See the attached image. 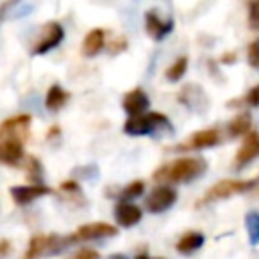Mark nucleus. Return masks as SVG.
Listing matches in <instances>:
<instances>
[{"instance_id": "7", "label": "nucleus", "mask_w": 259, "mask_h": 259, "mask_svg": "<svg viewBox=\"0 0 259 259\" xmlns=\"http://www.w3.org/2000/svg\"><path fill=\"white\" fill-rule=\"evenodd\" d=\"M63 26L59 24V22H47L45 26H42V30H40V38L36 40V45L30 49L34 55H42V53H47V51H51V49H55L61 40H63Z\"/></svg>"}, {"instance_id": "23", "label": "nucleus", "mask_w": 259, "mask_h": 259, "mask_svg": "<svg viewBox=\"0 0 259 259\" xmlns=\"http://www.w3.org/2000/svg\"><path fill=\"white\" fill-rule=\"evenodd\" d=\"M28 176L34 180H40V164L36 158H28Z\"/></svg>"}, {"instance_id": "29", "label": "nucleus", "mask_w": 259, "mask_h": 259, "mask_svg": "<svg viewBox=\"0 0 259 259\" xmlns=\"http://www.w3.org/2000/svg\"><path fill=\"white\" fill-rule=\"evenodd\" d=\"M235 57H237V55H233V53H231V55H225V57H223V61H233Z\"/></svg>"}, {"instance_id": "5", "label": "nucleus", "mask_w": 259, "mask_h": 259, "mask_svg": "<svg viewBox=\"0 0 259 259\" xmlns=\"http://www.w3.org/2000/svg\"><path fill=\"white\" fill-rule=\"evenodd\" d=\"M65 245H69V239H63L59 235H36L28 241V249L22 259H38L40 255L61 251Z\"/></svg>"}, {"instance_id": "25", "label": "nucleus", "mask_w": 259, "mask_h": 259, "mask_svg": "<svg viewBox=\"0 0 259 259\" xmlns=\"http://www.w3.org/2000/svg\"><path fill=\"white\" fill-rule=\"evenodd\" d=\"M245 103H249V105H259V85L257 87H253L247 95H245V99H243Z\"/></svg>"}, {"instance_id": "26", "label": "nucleus", "mask_w": 259, "mask_h": 259, "mask_svg": "<svg viewBox=\"0 0 259 259\" xmlns=\"http://www.w3.org/2000/svg\"><path fill=\"white\" fill-rule=\"evenodd\" d=\"M249 18L255 26H259V2H251L249 4Z\"/></svg>"}, {"instance_id": "13", "label": "nucleus", "mask_w": 259, "mask_h": 259, "mask_svg": "<svg viewBox=\"0 0 259 259\" xmlns=\"http://www.w3.org/2000/svg\"><path fill=\"white\" fill-rule=\"evenodd\" d=\"M172 26H174V22H172L170 18L164 20V18H160L154 10L146 12V30H148V34H150L152 38L162 40V38L172 30Z\"/></svg>"}, {"instance_id": "1", "label": "nucleus", "mask_w": 259, "mask_h": 259, "mask_svg": "<svg viewBox=\"0 0 259 259\" xmlns=\"http://www.w3.org/2000/svg\"><path fill=\"white\" fill-rule=\"evenodd\" d=\"M30 115L18 113L0 123V162L14 166L24 154V144L28 140Z\"/></svg>"}, {"instance_id": "12", "label": "nucleus", "mask_w": 259, "mask_h": 259, "mask_svg": "<svg viewBox=\"0 0 259 259\" xmlns=\"http://www.w3.org/2000/svg\"><path fill=\"white\" fill-rule=\"evenodd\" d=\"M10 194H12V200H14V202H18V204H28V202H32V200L38 198V196L51 194V188H49V186H42V184L12 186V188H10Z\"/></svg>"}, {"instance_id": "22", "label": "nucleus", "mask_w": 259, "mask_h": 259, "mask_svg": "<svg viewBox=\"0 0 259 259\" xmlns=\"http://www.w3.org/2000/svg\"><path fill=\"white\" fill-rule=\"evenodd\" d=\"M247 59H249V65L259 69V38H255L249 47H247Z\"/></svg>"}, {"instance_id": "10", "label": "nucleus", "mask_w": 259, "mask_h": 259, "mask_svg": "<svg viewBox=\"0 0 259 259\" xmlns=\"http://www.w3.org/2000/svg\"><path fill=\"white\" fill-rule=\"evenodd\" d=\"M121 105H123V109L130 117H138V115H144V111L150 105V99L142 89H132L123 95Z\"/></svg>"}, {"instance_id": "11", "label": "nucleus", "mask_w": 259, "mask_h": 259, "mask_svg": "<svg viewBox=\"0 0 259 259\" xmlns=\"http://www.w3.org/2000/svg\"><path fill=\"white\" fill-rule=\"evenodd\" d=\"M259 156V134L257 132H251L247 134L245 142L241 144L239 152H237V158H235V168H243L245 164H249L251 160H255Z\"/></svg>"}, {"instance_id": "16", "label": "nucleus", "mask_w": 259, "mask_h": 259, "mask_svg": "<svg viewBox=\"0 0 259 259\" xmlns=\"http://www.w3.org/2000/svg\"><path fill=\"white\" fill-rule=\"evenodd\" d=\"M202 243H204V235H202V233H196V231H188V233H184V235L178 239V243H176V249H178L180 253L188 255V253L196 251L198 247H202Z\"/></svg>"}, {"instance_id": "6", "label": "nucleus", "mask_w": 259, "mask_h": 259, "mask_svg": "<svg viewBox=\"0 0 259 259\" xmlns=\"http://www.w3.org/2000/svg\"><path fill=\"white\" fill-rule=\"evenodd\" d=\"M115 235H117V227H113L109 223H87V225H81L69 237V243L89 241V239H103V237H115Z\"/></svg>"}, {"instance_id": "30", "label": "nucleus", "mask_w": 259, "mask_h": 259, "mask_svg": "<svg viewBox=\"0 0 259 259\" xmlns=\"http://www.w3.org/2000/svg\"><path fill=\"white\" fill-rule=\"evenodd\" d=\"M109 259H127V257H123V255H113V257H109Z\"/></svg>"}, {"instance_id": "21", "label": "nucleus", "mask_w": 259, "mask_h": 259, "mask_svg": "<svg viewBox=\"0 0 259 259\" xmlns=\"http://www.w3.org/2000/svg\"><path fill=\"white\" fill-rule=\"evenodd\" d=\"M144 192V182L142 180H136L132 184H127L123 190H121V198H136Z\"/></svg>"}, {"instance_id": "2", "label": "nucleus", "mask_w": 259, "mask_h": 259, "mask_svg": "<svg viewBox=\"0 0 259 259\" xmlns=\"http://www.w3.org/2000/svg\"><path fill=\"white\" fill-rule=\"evenodd\" d=\"M206 170V162L202 158H180L172 164H164L154 172V180H168V182H188L200 176Z\"/></svg>"}, {"instance_id": "17", "label": "nucleus", "mask_w": 259, "mask_h": 259, "mask_svg": "<svg viewBox=\"0 0 259 259\" xmlns=\"http://www.w3.org/2000/svg\"><path fill=\"white\" fill-rule=\"evenodd\" d=\"M67 99H69V93H67V91H63L59 85H53V87L47 91L45 105H47L51 111H57V109H61V107L67 103Z\"/></svg>"}, {"instance_id": "9", "label": "nucleus", "mask_w": 259, "mask_h": 259, "mask_svg": "<svg viewBox=\"0 0 259 259\" xmlns=\"http://www.w3.org/2000/svg\"><path fill=\"white\" fill-rule=\"evenodd\" d=\"M221 142V136L214 127H206V130H200L196 134H192L186 142H182L178 146V150H200V148H210V146H217Z\"/></svg>"}, {"instance_id": "8", "label": "nucleus", "mask_w": 259, "mask_h": 259, "mask_svg": "<svg viewBox=\"0 0 259 259\" xmlns=\"http://www.w3.org/2000/svg\"><path fill=\"white\" fill-rule=\"evenodd\" d=\"M176 202V190L170 186H158L154 188L146 198V208L150 212H164Z\"/></svg>"}, {"instance_id": "19", "label": "nucleus", "mask_w": 259, "mask_h": 259, "mask_svg": "<svg viewBox=\"0 0 259 259\" xmlns=\"http://www.w3.org/2000/svg\"><path fill=\"white\" fill-rule=\"evenodd\" d=\"M186 67H188V59L186 57H178L166 71V79L168 81H178L182 79V75L186 73Z\"/></svg>"}, {"instance_id": "14", "label": "nucleus", "mask_w": 259, "mask_h": 259, "mask_svg": "<svg viewBox=\"0 0 259 259\" xmlns=\"http://www.w3.org/2000/svg\"><path fill=\"white\" fill-rule=\"evenodd\" d=\"M142 219V210L136 206V204H130V202H119L115 206V221L121 225V227H134L136 223H140Z\"/></svg>"}, {"instance_id": "3", "label": "nucleus", "mask_w": 259, "mask_h": 259, "mask_svg": "<svg viewBox=\"0 0 259 259\" xmlns=\"http://www.w3.org/2000/svg\"><path fill=\"white\" fill-rule=\"evenodd\" d=\"M255 188H257V178H253V180H233V178H227V180H221L214 186H210L206 190V194L198 200V206L214 202V200H221V198H229L233 194H243L247 190L255 192Z\"/></svg>"}, {"instance_id": "4", "label": "nucleus", "mask_w": 259, "mask_h": 259, "mask_svg": "<svg viewBox=\"0 0 259 259\" xmlns=\"http://www.w3.org/2000/svg\"><path fill=\"white\" fill-rule=\"evenodd\" d=\"M162 127H168L170 130V121L166 119V115L162 113H144V115H138V117H130L125 123H123V132L130 134V136H146V134H152L156 130H162Z\"/></svg>"}, {"instance_id": "24", "label": "nucleus", "mask_w": 259, "mask_h": 259, "mask_svg": "<svg viewBox=\"0 0 259 259\" xmlns=\"http://www.w3.org/2000/svg\"><path fill=\"white\" fill-rule=\"evenodd\" d=\"M69 259H99V253H97V251H93V249H81L79 253L71 255Z\"/></svg>"}, {"instance_id": "18", "label": "nucleus", "mask_w": 259, "mask_h": 259, "mask_svg": "<svg viewBox=\"0 0 259 259\" xmlns=\"http://www.w3.org/2000/svg\"><path fill=\"white\" fill-rule=\"evenodd\" d=\"M251 115L239 113L235 119L229 121V136H241V134H251Z\"/></svg>"}, {"instance_id": "27", "label": "nucleus", "mask_w": 259, "mask_h": 259, "mask_svg": "<svg viewBox=\"0 0 259 259\" xmlns=\"http://www.w3.org/2000/svg\"><path fill=\"white\" fill-rule=\"evenodd\" d=\"M125 49V38H117L115 42H111V51L117 53V51H123Z\"/></svg>"}, {"instance_id": "20", "label": "nucleus", "mask_w": 259, "mask_h": 259, "mask_svg": "<svg viewBox=\"0 0 259 259\" xmlns=\"http://www.w3.org/2000/svg\"><path fill=\"white\" fill-rule=\"evenodd\" d=\"M245 223H247V233H249L251 245H257L259 243V212H249L245 217Z\"/></svg>"}, {"instance_id": "28", "label": "nucleus", "mask_w": 259, "mask_h": 259, "mask_svg": "<svg viewBox=\"0 0 259 259\" xmlns=\"http://www.w3.org/2000/svg\"><path fill=\"white\" fill-rule=\"evenodd\" d=\"M8 249H10L8 241H0V257H4V255L8 253Z\"/></svg>"}, {"instance_id": "15", "label": "nucleus", "mask_w": 259, "mask_h": 259, "mask_svg": "<svg viewBox=\"0 0 259 259\" xmlns=\"http://www.w3.org/2000/svg\"><path fill=\"white\" fill-rule=\"evenodd\" d=\"M105 45V32L101 28H93L87 32L85 40H83V55L85 57H95Z\"/></svg>"}]
</instances>
